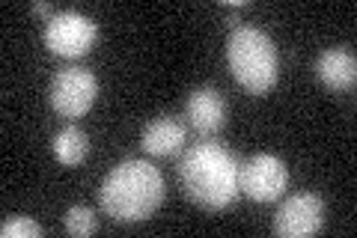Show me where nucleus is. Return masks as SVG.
Here are the masks:
<instances>
[{"instance_id": "obj_1", "label": "nucleus", "mask_w": 357, "mask_h": 238, "mask_svg": "<svg viewBox=\"0 0 357 238\" xmlns=\"http://www.w3.org/2000/svg\"><path fill=\"white\" fill-rule=\"evenodd\" d=\"M238 158L232 155L223 143L206 140L194 143L178 161V179H182L185 194L197 206L208 211H220L238 200Z\"/></svg>"}, {"instance_id": "obj_2", "label": "nucleus", "mask_w": 357, "mask_h": 238, "mask_svg": "<svg viewBox=\"0 0 357 238\" xmlns=\"http://www.w3.org/2000/svg\"><path fill=\"white\" fill-rule=\"evenodd\" d=\"M164 202V176L158 167L140 158L116 164L105 176L98 191V206L107 218L119 223H143L149 221Z\"/></svg>"}, {"instance_id": "obj_3", "label": "nucleus", "mask_w": 357, "mask_h": 238, "mask_svg": "<svg viewBox=\"0 0 357 238\" xmlns=\"http://www.w3.org/2000/svg\"><path fill=\"white\" fill-rule=\"evenodd\" d=\"M227 63L232 77L250 96H262L277 84V48L256 27H236L227 42Z\"/></svg>"}, {"instance_id": "obj_4", "label": "nucleus", "mask_w": 357, "mask_h": 238, "mask_svg": "<svg viewBox=\"0 0 357 238\" xmlns=\"http://www.w3.org/2000/svg\"><path fill=\"white\" fill-rule=\"evenodd\" d=\"M98 39V27L96 21L84 15V13H57L48 24H45V45L51 54L57 57H84Z\"/></svg>"}, {"instance_id": "obj_5", "label": "nucleus", "mask_w": 357, "mask_h": 238, "mask_svg": "<svg viewBox=\"0 0 357 238\" xmlns=\"http://www.w3.org/2000/svg\"><path fill=\"white\" fill-rule=\"evenodd\" d=\"M98 81L89 69L72 66V69H60L51 81V107L66 119H77L96 105Z\"/></svg>"}, {"instance_id": "obj_6", "label": "nucleus", "mask_w": 357, "mask_h": 238, "mask_svg": "<svg viewBox=\"0 0 357 238\" xmlns=\"http://www.w3.org/2000/svg\"><path fill=\"white\" fill-rule=\"evenodd\" d=\"M289 185V170L277 155H253L238 170V188L256 202H274Z\"/></svg>"}, {"instance_id": "obj_7", "label": "nucleus", "mask_w": 357, "mask_h": 238, "mask_svg": "<svg viewBox=\"0 0 357 238\" xmlns=\"http://www.w3.org/2000/svg\"><path fill=\"white\" fill-rule=\"evenodd\" d=\"M325 223V200L316 194H295L289 197L274 218V235L280 238H304L316 235Z\"/></svg>"}, {"instance_id": "obj_8", "label": "nucleus", "mask_w": 357, "mask_h": 238, "mask_svg": "<svg viewBox=\"0 0 357 238\" xmlns=\"http://www.w3.org/2000/svg\"><path fill=\"white\" fill-rule=\"evenodd\" d=\"M188 122L199 131V134H218L227 122V101L218 93L215 87H197L191 96H188Z\"/></svg>"}, {"instance_id": "obj_9", "label": "nucleus", "mask_w": 357, "mask_h": 238, "mask_svg": "<svg viewBox=\"0 0 357 238\" xmlns=\"http://www.w3.org/2000/svg\"><path fill=\"white\" fill-rule=\"evenodd\" d=\"M185 143V126L178 122L176 117H158L152 119L146 128H143V137H140V146L146 155H155V158H170L182 149Z\"/></svg>"}, {"instance_id": "obj_10", "label": "nucleus", "mask_w": 357, "mask_h": 238, "mask_svg": "<svg viewBox=\"0 0 357 238\" xmlns=\"http://www.w3.org/2000/svg\"><path fill=\"white\" fill-rule=\"evenodd\" d=\"M316 77L328 89H351L357 81V60L351 51L345 48H331L319 54L316 60Z\"/></svg>"}, {"instance_id": "obj_11", "label": "nucleus", "mask_w": 357, "mask_h": 238, "mask_svg": "<svg viewBox=\"0 0 357 238\" xmlns=\"http://www.w3.org/2000/svg\"><path fill=\"white\" fill-rule=\"evenodd\" d=\"M51 149H54V158H57L60 164L75 167L89 155V137H86V131H81L77 126H66L63 131L54 134Z\"/></svg>"}, {"instance_id": "obj_12", "label": "nucleus", "mask_w": 357, "mask_h": 238, "mask_svg": "<svg viewBox=\"0 0 357 238\" xmlns=\"http://www.w3.org/2000/svg\"><path fill=\"white\" fill-rule=\"evenodd\" d=\"M96 230H98V221H96L93 209H86V206H72L69 211H66V232H69V235L86 238V235H93Z\"/></svg>"}, {"instance_id": "obj_13", "label": "nucleus", "mask_w": 357, "mask_h": 238, "mask_svg": "<svg viewBox=\"0 0 357 238\" xmlns=\"http://www.w3.org/2000/svg\"><path fill=\"white\" fill-rule=\"evenodd\" d=\"M0 235L3 238H39L42 235V226L33 221V218H13L0 226Z\"/></svg>"}, {"instance_id": "obj_14", "label": "nucleus", "mask_w": 357, "mask_h": 238, "mask_svg": "<svg viewBox=\"0 0 357 238\" xmlns=\"http://www.w3.org/2000/svg\"><path fill=\"white\" fill-rule=\"evenodd\" d=\"M33 13L42 15V18H48V21L54 18V15H51V6H48V3H42V0H39V3H33Z\"/></svg>"}]
</instances>
